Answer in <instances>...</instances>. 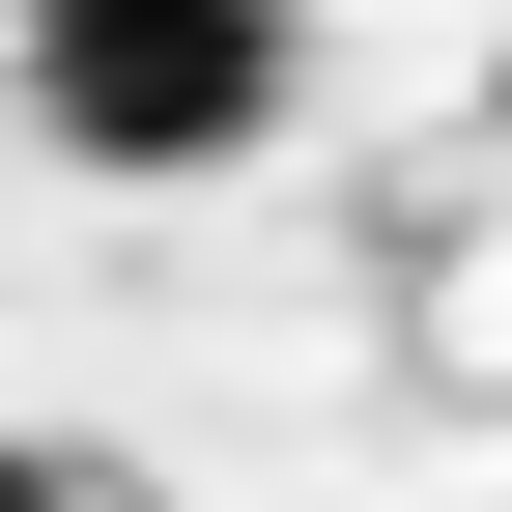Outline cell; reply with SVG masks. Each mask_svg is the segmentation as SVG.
Wrapping results in <instances>:
<instances>
[{
    "label": "cell",
    "instance_id": "6da1fadb",
    "mask_svg": "<svg viewBox=\"0 0 512 512\" xmlns=\"http://www.w3.org/2000/svg\"><path fill=\"white\" fill-rule=\"evenodd\" d=\"M0 86H29V143L57 171H228L256 114H285V0H29L0 29Z\"/></svg>",
    "mask_w": 512,
    "mask_h": 512
},
{
    "label": "cell",
    "instance_id": "7a4b0ae2",
    "mask_svg": "<svg viewBox=\"0 0 512 512\" xmlns=\"http://www.w3.org/2000/svg\"><path fill=\"white\" fill-rule=\"evenodd\" d=\"M0 512H86V484H57V456H0Z\"/></svg>",
    "mask_w": 512,
    "mask_h": 512
}]
</instances>
